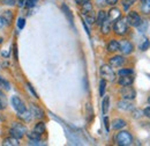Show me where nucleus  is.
<instances>
[{"mask_svg":"<svg viewBox=\"0 0 150 146\" xmlns=\"http://www.w3.org/2000/svg\"><path fill=\"white\" fill-rule=\"evenodd\" d=\"M113 31H114V34L117 35V36H125V35H127L128 34V31H129V26H128V23H127V21H126V18H121L118 19V20H115L114 22H113Z\"/></svg>","mask_w":150,"mask_h":146,"instance_id":"f257e3e1","label":"nucleus"},{"mask_svg":"<svg viewBox=\"0 0 150 146\" xmlns=\"http://www.w3.org/2000/svg\"><path fill=\"white\" fill-rule=\"evenodd\" d=\"M133 136L129 131H119L114 136V143L119 146H129L133 144Z\"/></svg>","mask_w":150,"mask_h":146,"instance_id":"f03ea898","label":"nucleus"},{"mask_svg":"<svg viewBox=\"0 0 150 146\" xmlns=\"http://www.w3.org/2000/svg\"><path fill=\"white\" fill-rule=\"evenodd\" d=\"M99 73H100L102 79H104V80H106V81L113 82V81L115 80V72L113 71L112 66H110L109 64L102 65L100 69H99Z\"/></svg>","mask_w":150,"mask_h":146,"instance_id":"7ed1b4c3","label":"nucleus"},{"mask_svg":"<svg viewBox=\"0 0 150 146\" xmlns=\"http://www.w3.org/2000/svg\"><path fill=\"white\" fill-rule=\"evenodd\" d=\"M9 133H11V136H13V137H15L18 139H21V138H23L25 136L27 128L22 123H13L12 128L9 129Z\"/></svg>","mask_w":150,"mask_h":146,"instance_id":"20e7f679","label":"nucleus"},{"mask_svg":"<svg viewBox=\"0 0 150 146\" xmlns=\"http://www.w3.org/2000/svg\"><path fill=\"white\" fill-rule=\"evenodd\" d=\"M126 21H127L128 26L134 27V28H137V27L143 22L141 15H140L137 12H135V11L128 12V14H127V16H126Z\"/></svg>","mask_w":150,"mask_h":146,"instance_id":"39448f33","label":"nucleus"},{"mask_svg":"<svg viewBox=\"0 0 150 146\" xmlns=\"http://www.w3.org/2000/svg\"><path fill=\"white\" fill-rule=\"evenodd\" d=\"M120 95L124 100L132 101L136 97V92L132 87V85L131 86H122V88L120 89Z\"/></svg>","mask_w":150,"mask_h":146,"instance_id":"423d86ee","label":"nucleus"},{"mask_svg":"<svg viewBox=\"0 0 150 146\" xmlns=\"http://www.w3.org/2000/svg\"><path fill=\"white\" fill-rule=\"evenodd\" d=\"M12 104H13V108L16 110V112H18L19 115L22 114V112H24V111L27 110V107H25L24 102L20 99L19 96H16V95L12 96Z\"/></svg>","mask_w":150,"mask_h":146,"instance_id":"0eeeda50","label":"nucleus"},{"mask_svg":"<svg viewBox=\"0 0 150 146\" xmlns=\"http://www.w3.org/2000/svg\"><path fill=\"white\" fill-rule=\"evenodd\" d=\"M122 55H131L134 51V45L131 41L128 39H122L120 41V50H119Z\"/></svg>","mask_w":150,"mask_h":146,"instance_id":"6e6552de","label":"nucleus"},{"mask_svg":"<svg viewBox=\"0 0 150 146\" xmlns=\"http://www.w3.org/2000/svg\"><path fill=\"white\" fill-rule=\"evenodd\" d=\"M124 64H125V58H124V56L114 55L109 59V65L112 66V67H115V69H117V67H121Z\"/></svg>","mask_w":150,"mask_h":146,"instance_id":"1a4fd4ad","label":"nucleus"},{"mask_svg":"<svg viewBox=\"0 0 150 146\" xmlns=\"http://www.w3.org/2000/svg\"><path fill=\"white\" fill-rule=\"evenodd\" d=\"M106 16H108V19L113 23L115 20L121 18V11H120L118 7L112 6V8H111L109 12H106Z\"/></svg>","mask_w":150,"mask_h":146,"instance_id":"9d476101","label":"nucleus"},{"mask_svg":"<svg viewBox=\"0 0 150 146\" xmlns=\"http://www.w3.org/2000/svg\"><path fill=\"white\" fill-rule=\"evenodd\" d=\"M106 50H108V52H110V54H115V52H118V51L120 50V42L117 41V39H111V41L108 43V45H106Z\"/></svg>","mask_w":150,"mask_h":146,"instance_id":"9b49d317","label":"nucleus"},{"mask_svg":"<svg viewBox=\"0 0 150 146\" xmlns=\"http://www.w3.org/2000/svg\"><path fill=\"white\" fill-rule=\"evenodd\" d=\"M30 112L33 115V117L37 118V120H42L44 117V111L42 108H39L37 104H31L30 106Z\"/></svg>","mask_w":150,"mask_h":146,"instance_id":"f8f14e48","label":"nucleus"},{"mask_svg":"<svg viewBox=\"0 0 150 146\" xmlns=\"http://www.w3.org/2000/svg\"><path fill=\"white\" fill-rule=\"evenodd\" d=\"M111 29H112V22L106 16V19L104 20V22L100 24V31H102L103 35H109Z\"/></svg>","mask_w":150,"mask_h":146,"instance_id":"ddd939ff","label":"nucleus"},{"mask_svg":"<svg viewBox=\"0 0 150 146\" xmlns=\"http://www.w3.org/2000/svg\"><path fill=\"white\" fill-rule=\"evenodd\" d=\"M134 82V78L133 75H121L118 80V84L122 87V86H131Z\"/></svg>","mask_w":150,"mask_h":146,"instance_id":"4468645a","label":"nucleus"},{"mask_svg":"<svg viewBox=\"0 0 150 146\" xmlns=\"http://www.w3.org/2000/svg\"><path fill=\"white\" fill-rule=\"evenodd\" d=\"M27 135V137L29 138V140H30V144H38L39 143V140H40V138H42V135H39L37 133L36 131H31V132H27L25 133Z\"/></svg>","mask_w":150,"mask_h":146,"instance_id":"2eb2a0df","label":"nucleus"},{"mask_svg":"<svg viewBox=\"0 0 150 146\" xmlns=\"http://www.w3.org/2000/svg\"><path fill=\"white\" fill-rule=\"evenodd\" d=\"M83 16H84V22L89 23V24H94L95 23V20H96V14H95L94 9L91 11H88V12H84L82 13Z\"/></svg>","mask_w":150,"mask_h":146,"instance_id":"dca6fc26","label":"nucleus"},{"mask_svg":"<svg viewBox=\"0 0 150 146\" xmlns=\"http://www.w3.org/2000/svg\"><path fill=\"white\" fill-rule=\"evenodd\" d=\"M2 145L4 146H19L20 145V139L11 136V137H7L2 140Z\"/></svg>","mask_w":150,"mask_h":146,"instance_id":"f3484780","label":"nucleus"},{"mask_svg":"<svg viewBox=\"0 0 150 146\" xmlns=\"http://www.w3.org/2000/svg\"><path fill=\"white\" fill-rule=\"evenodd\" d=\"M127 125V122L122 118H115L112 121V129L114 130H121Z\"/></svg>","mask_w":150,"mask_h":146,"instance_id":"a211bd4d","label":"nucleus"},{"mask_svg":"<svg viewBox=\"0 0 150 146\" xmlns=\"http://www.w3.org/2000/svg\"><path fill=\"white\" fill-rule=\"evenodd\" d=\"M118 109L128 111V110L133 109V104L129 103L128 100H124V99H122V101H119V102H118Z\"/></svg>","mask_w":150,"mask_h":146,"instance_id":"6ab92c4d","label":"nucleus"},{"mask_svg":"<svg viewBox=\"0 0 150 146\" xmlns=\"http://www.w3.org/2000/svg\"><path fill=\"white\" fill-rule=\"evenodd\" d=\"M106 19V12L104 11V9H100L98 13H97V15H96V20H95V23L98 26V27H100V24L104 22V20Z\"/></svg>","mask_w":150,"mask_h":146,"instance_id":"aec40b11","label":"nucleus"},{"mask_svg":"<svg viewBox=\"0 0 150 146\" xmlns=\"http://www.w3.org/2000/svg\"><path fill=\"white\" fill-rule=\"evenodd\" d=\"M141 1V12L144 15L150 14V0H140Z\"/></svg>","mask_w":150,"mask_h":146,"instance_id":"412c9836","label":"nucleus"},{"mask_svg":"<svg viewBox=\"0 0 150 146\" xmlns=\"http://www.w3.org/2000/svg\"><path fill=\"white\" fill-rule=\"evenodd\" d=\"M110 109V96H104L103 99V102H102V111H103V115H106L109 112Z\"/></svg>","mask_w":150,"mask_h":146,"instance_id":"4be33fe9","label":"nucleus"},{"mask_svg":"<svg viewBox=\"0 0 150 146\" xmlns=\"http://www.w3.org/2000/svg\"><path fill=\"white\" fill-rule=\"evenodd\" d=\"M2 18L5 20V23L6 24H12L13 22V12L12 11H5L4 14H2Z\"/></svg>","mask_w":150,"mask_h":146,"instance_id":"5701e85b","label":"nucleus"},{"mask_svg":"<svg viewBox=\"0 0 150 146\" xmlns=\"http://www.w3.org/2000/svg\"><path fill=\"white\" fill-rule=\"evenodd\" d=\"M34 131H36L39 135H43L45 131H46V127H45V123L44 122H38L35 124V128H34Z\"/></svg>","mask_w":150,"mask_h":146,"instance_id":"b1692460","label":"nucleus"},{"mask_svg":"<svg viewBox=\"0 0 150 146\" xmlns=\"http://www.w3.org/2000/svg\"><path fill=\"white\" fill-rule=\"evenodd\" d=\"M7 107V100H6V95L2 91H0V110L6 109Z\"/></svg>","mask_w":150,"mask_h":146,"instance_id":"393cba45","label":"nucleus"},{"mask_svg":"<svg viewBox=\"0 0 150 146\" xmlns=\"http://www.w3.org/2000/svg\"><path fill=\"white\" fill-rule=\"evenodd\" d=\"M61 8H62V11H64V13L66 14V16L68 18V20L71 21V23H73V14H72V12H71V9H69V8L67 7V5H65V4H64Z\"/></svg>","mask_w":150,"mask_h":146,"instance_id":"a878e982","label":"nucleus"},{"mask_svg":"<svg viewBox=\"0 0 150 146\" xmlns=\"http://www.w3.org/2000/svg\"><path fill=\"white\" fill-rule=\"evenodd\" d=\"M137 0H122V7L126 12H128V9L131 8V6H133Z\"/></svg>","mask_w":150,"mask_h":146,"instance_id":"bb28decb","label":"nucleus"},{"mask_svg":"<svg viewBox=\"0 0 150 146\" xmlns=\"http://www.w3.org/2000/svg\"><path fill=\"white\" fill-rule=\"evenodd\" d=\"M0 87L4 88V89H6V91H9V89H11L9 82H8L5 78H2V77H0Z\"/></svg>","mask_w":150,"mask_h":146,"instance_id":"cd10ccee","label":"nucleus"},{"mask_svg":"<svg viewBox=\"0 0 150 146\" xmlns=\"http://www.w3.org/2000/svg\"><path fill=\"white\" fill-rule=\"evenodd\" d=\"M106 80H104V79H102L100 80V82H99V95L100 96H104V94H105V89H106Z\"/></svg>","mask_w":150,"mask_h":146,"instance_id":"c85d7f7f","label":"nucleus"},{"mask_svg":"<svg viewBox=\"0 0 150 146\" xmlns=\"http://www.w3.org/2000/svg\"><path fill=\"white\" fill-rule=\"evenodd\" d=\"M134 74V71L132 69H120L118 71V75L121 77V75H133Z\"/></svg>","mask_w":150,"mask_h":146,"instance_id":"c756f323","label":"nucleus"},{"mask_svg":"<svg viewBox=\"0 0 150 146\" xmlns=\"http://www.w3.org/2000/svg\"><path fill=\"white\" fill-rule=\"evenodd\" d=\"M20 116H21L22 120L25 121V122H29V121H31V118H33V115H31V112H30L29 110H25L24 112L20 114Z\"/></svg>","mask_w":150,"mask_h":146,"instance_id":"7c9ffc66","label":"nucleus"},{"mask_svg":"<svg viewBox=\"0 0 150 146\" xmlns=\"http://www.w3.org/2000/svg\"><path fill=\"white\" fill-rule=\"evenodd\" d=\"M150 48V41L148 38H146L144 41H143V43L140 45V49L142 50V51H146V50H148Z\"/></svg>","mask_w":150,"mask_h":146,"instance_id":"2f4dec72","label":"nucleus"},{"mask_svg":"<svg viewBox=\"0 0 150 146\" xmlns=\"http://www.w3.org/2000/svg\"><path fill=\"white\" fill-rule=\"evenodd\" d=\"M37 2H38V0H25V5H27V7H29V8L36 6Z\"/></svg>","mask_w":150,"mask_h":146,"instance_id":"473e14b6","label":"nucleus"},{"mask_svg":"<svg viewBox=\"0 0 150 146\" xmlns=\"http://www.w3.org/2000/svg\"><path fill=\"white\" fill-rule=\"evenodd\" d=\"M18 27H19V29H23L25 27V20L23 18H20L18 20Z\"/></svg>","mask_w":150,"mask_h":146,"instance_id":"72a5a7b5","label":"nucleus"},{"mask_svg":"<svg viewBox=\"0 0 150 146\" xmlns=\"http://www.w3.org/2000/svg\"><path fill=\"white\" fill-rule=\"evenodd\" d=\"M104 125H105L106 131L109 132V131H110V122H109V117H108V116L104 117Z\"/></svg>","mask_w":150,"mask_h":146,"instance_id":"f704fd0d","label":"nucleus"},{"mask_svg":"<svg viewBox=\"0 0 150 146\" xmlns=\"http://www.w3.org/2000/svg\"><path fill=\"white\" fill-rule=\"evenodd\" d=\"M16 0H2V4L8 5V6H15Z\"/></svg>","mask_w":150,"mask_h":146,"instance_id":"c9c22d12","label":"nucleus"},{"mask_svg":"<svg viewBox=\"0 0 150 146\" xmlns=\"http://www.w3.org/2000/svg\"><path fill=\"white\" fill-rule=\"evenodd\" d=\"M118 1H119V0H105V4L112 7V6H115V5L118 4Z\"/></svg>","mask_w":150,"mask_h":146,"instance_id":"e433bc0d","label":"nucleus"},{"mask_svg":"<svg viewBox=\"0 0 150 146\" xmlns=\"http://www.w3.org/2000/svg\"><path fill=\"white\" fill-rule=\"evenodd\" d=\"M143 115L147 117V118H150V107H147L143 109Z\"/></svg>","mask_w":150,"mask_h":146,"instance_id":"4c0bfd02","label":"nucleus"},{"mask_svg":"<svg viewBox=\"0 0 150 146\" xmlns=\"http://www.w3.org/2000/svg\"><path fill=\"white\" fill-rule=\"evenodd\" d=\"M75 2H76L79 6H82V5L87 4V2H90V0H75Z\"/></svg>","mask_w":150,"mask_h":146,"instance_id":"58836bf2","label":"nucleus"},{"mask_svg":"<svg viewBox=\"0 0 150 146\" xmlns=\"http://www.w3.org/2000/svg\"><path fill=\"white\" fill-rule=\"evenodd\" d=\"M28 87H29V89H30V91H31V93H33V94H34V96H35V97H38L37 93H36V92H35V89H34V88H33V86H31V85H30V84H28Z\"/></svg>","mask_w":150,"mask_h":146,"instance_id":"ea45409f","label":"nucleus"},{"mask_svg":"<svg viewBox=\"0 0 150 146\" xmlns=\"http://www.w3.org/2000/svg\"><path fill=\"white\" fill-rule=\"evenodd\" d=\"M5 24H6V23H5V20L2 18V15H0V28H2Z\"/></svg>","mask_w":150,"mask_h":146,"instance_id":"a19ab883","label":"nucleus"},{"mask_svg":"<svg viewBox=\"0 0 150 146\" xmlns=\"http://www.w3.org/2000/svg\"><path fill=\"white\" fill-rule=\"evenodd\" d=\"M24 2H25V0H18V4H19L20 7H23V5H24Z\"/></svg>","mask_w":150,"mask_h":146,"instance_id":"79ce46f5","label":"nucleus"},{"mask_svg":"<svg viewBox=\"0 0 150 146\" xmlns=\"http://www.w3.org/2000/svg\"><path fill=\"white\" fill-rule=\"evenodd\" d=\"M14 52H15V59L18 60V47L16 45L14 47Z\"/></svg>","mask_w":150,"mask_h":146,"instance_id":"37998d69","label":"nucleus"},{"mask_svg":"<svg viewBox=\"0 0 150 146\" xmlns=\"http://www.w3.org/2000/svg\"><path fill=\"white\" fill-rule=\"evenodd\" d=\"M148 103H149V104H150V96H149V97H148Z\"/></svg>","mask_w":150,"mask_h":146,"instance_id":"c03bdc74","label":"nucleus"}]
</instances>
